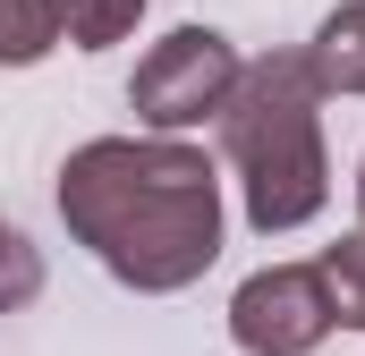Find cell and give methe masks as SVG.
Instances as JSON below:
<instances>
[{
    "label": "cell",
    "instance_id": "obj_1",
    "mask_svg": "<svg viewBox=\"0 0 365 356\" xmlns=\"http://www.w3.org/2000/svg\"><path fill=\"white\" fill-rule=\"evenodd\" d=\"M60 212L128 288H187L221 255V178L179 136H93L60 170Z\"/></svg>",
    "mask_w": 365,
    "mask_h": 356
},
{
    "label": "cell",
    "instance_id": "obj_2",
    "mask_svg": "<svg viewBox=\"0 0 365 356\" xmlns=\"http://www.w3.org/2000/svg\"><path fill=\"white\" fill-rule=\"evenodd\" d=\"M314 102H323V85H314V68H306L297 51L238 68V85L221 102V145H230V162L247 178V221H255L264 238L314 221L323 195H331Z\"/></svg>",
    "mask_w": 365,
    "mask_h": 356
},
{
    "label": "cell",
    "instance_id": "obj_3",
    "mask_svg": "<svg viewBox=\"0 0 365 356\" xmlns=\"http://www.w3.org/2000/svg\"><path fill=\"white\" fill-rule=\"evenodd\" d=\"M230 85H238V51H230L212 26H179V34H162V43L145 51V68H136L128 102H136L145 127L170 136V127L212 119V110L230 102Z\"/></svg>",
    "mask_w": 365,
    "mask_h": 356
},
{
    "label": "cell",
    "instance_id": "obj_4",
    "mask_svg": "<svg viewBox=\"0 0 365 356\" xmlns=\"http://www.w3.org/2000/svg\"><path fill=\"white\" fill-rule=\"evenodd\" d=\"M331 331V297L306 263H272L230 297V340L247 356H306Z\"/></svg>",
    "mask_w": 365,
    "mask_h": 356
},
{
    "label": "cell",
    "instance_id": "obj_5",
    "mask_svg": "<svg viewBox=\"0 0 365 356\" xmlns=\"http://www.w3.org/2000/svg\"><path fill=\"white\" fill-rule=\"evenodd\" d=\"M306 68H314V85H323V93H365V0H349V9L323 17Z\"/></svg>",
    "mask_w": 365,
    "mask_h": 356
},
{
    "label": "cell",
    "instance_id": "obj_6",
    "mask_svg": "<svg viewBox=\"0 0 365 356\" xmlns=\"http://www.w3.org/2000/svg\"><path fill=\"white\" fill-rule=\"evenodd\" d=\"M60 43V0H0V68H26Z\"/></svg>",
    "mask_w": 365,
    "mask_h": 356
},
{
    "label": "cell",
    "instance_id": "obj_7",
    "mask_svg": "<svg viewBox=\"0 0 365 356\" xmlns=\"http://www.w3.org/2000/svg\"><path fill=\"white\" fill-rule=\"evenodd\" d=\"M314 280H323V297H331V323L365 331V229H357V238H340V246L314 263Z\"/></svg>",
    "mask_w": 365,
    "mask_h": 356
},
{
    "label": "cell",
    "instance_id": "obj_8",
    "mask_svg": "<svg viewBox=\"0 0 365 356\" xmlns=\"http://www.w3.org/2000/svg\"><path fill=\"white\" fill-rule=\"evenodd\" d=\"M136 17H145V0H60V34H68L77 51H102V43H119Z\"/></svg>",
    "mask_w": 365,
    "mask_h": 356
},
{
    "label": "cell",
    "instance_id": "obj_9",
    "mask_svg": "<svg viewBox=\"0 0 365 356\" xmlns=\"http://www.w3.org/2000/svg\"><path fill=\"white\" fill-rule=\"evenodd\" d=\"M34 288H43V255H34V246L0 221V314H9V305H26Z\"/></svg>",
    "mask_w": 365,
    "mask_h": 356
},
{
    "label": "cell",
    "instance_id": "obj_10",
    "mask_svg": "<svg viewBox=\"0 0 365 356\" xmlns=\"http://www.w3.org/2000/svg\"><path fill=\"white\" fill-rule=\"evenodd\" d=\"M357 212H365V162H357Z\"/></svg>",
    "mask_w": 365,
    "mask_h": 356
}]
</instances>
